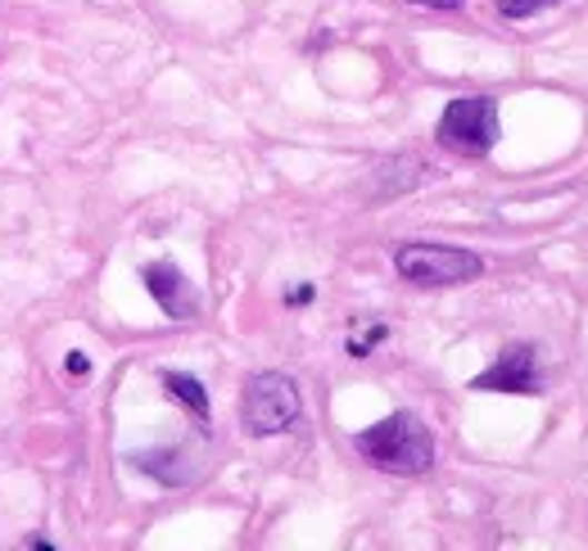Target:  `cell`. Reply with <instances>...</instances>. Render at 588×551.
<instances>
[{"mask_svg":"<svg viewBox=\"0 0 588 551\" xmlns=\"http://www.w3.org/2000/svg\"><path fill=\"white\" fill-rule=\"evenodd\" d=\"M439 146L462 154V159H485L498 141V100L494 96H462L452 100L439 118Z\"/></svg>","mask_w":588,"mask_h":551,"instance_id":"4","label":"cell"},{"mask_svg":"<svg viewBox=\"0 0 588 551\" xmlns=\"http://www.w3.org/2000/svg\"><path fill=\"white\" fill-rule=\"evenodd\" d=\"M471 389H480V393H539L544 380H539L535 343H511V349H502V353L471 380Z\"/></svg>","mask_w":588,"mask_h":551,"instance_id":"5","label":"cell"},{"mask_svg":"<svg viewBox=\"0 0 588 551\" xmlns=\"http://www.w3.org/2000/svg\"><path fill=\"white\" fill-rule=\"evenodd\" d=\"M353 448L376 470H389V474H426L435 465V434L412 411H395V417L376 421L371 430L353 439Z\"/></svg>","mask_w":588,"mask_h":551,"instance_id":"1","label":"cell"},{"mask_svg":"<svg viewBox=\"0 0 588 551\" xmlns=\"http://www.w3.org/2000/svg\"><path fill=\"white\" fill-rule=\"evenodd\" d=\"M163 389L190 411V417H200V421H209V393H205V384L195 380V375H181V371H163Z\"/></svg>","mask_w":588,"mask_h":551,"instance_id":"7","label":"cell"},{"mask_svg":"<svg viewBox=\"0 0 588 551\" xmlns=\"http://www.w3.org/2000/svg\"><path fill=\"white\" fill-rule=\"evenodd\" d=\"M308 299H312V285H303V290L290 294V303H308Z\"/></svg>","mask_w":588,"mask_h":551,"instance_id":"10","label":"cell"},{"mask_svg":"<svg viewBox=\"0 0 588 551\" xmlns=\"http://www.w3.org/2000/svg\"><path fill=\"white\" fill-rule=\"evenodd\" d=\"M557 0H498V14L502 19H535L539 10H552Z\"/></svg>","mask_w":588,"mask_h":551,"instance_id":"8","label":"cell"},{"mask_svg":"<svg viewBox=\"0 0 588 551\" xmlns=\"http://www.w3.org/2000/svg\"><path fill=\"white\" fill-rule=\"evenodd\" d=\"M412 6H421V10H457L462 0H412Z\"/></svg>","mask_w":588,"mask_h":551,"instance_id":"9","label":"cell"},{"mask_svg":"<svg viewBox=\"0 0 588 551\" xmlns=\"http://www.w3.org/2000/svg\"><path fill=\"white\" fill-rule=\"evenodd\" d=\"M141 281H146V290L155 294V303H159L172 321H195V317H200V294H195V285L181 276V267H172V262H150V267L141 271Z\"/></svg>","mask_w":588,"mask_h":551,"instance_id":"6","label":"cell"},{"mask_svg":"<svg viewBox=\"0 0 588 551\" xmlns=\"http://www.w3.org/2000/svg\"><path fill=\"white\" fill-rule=\"evenodd\" d=\"M303 411V398L295 389L290 375L281 371H258L249 384H245V398H240V421H245V434L253 439H272V434H286Z\"/></svg>","mask_w":588,"mask_h":551,"instance_id":"2","label":"cell"},{"mask_svg":"<svg viewBox=\"0 0 588 551\" xmlns=\"http://www.w3.org/2000/svg\"><path fill=\"white\" fill-rule=\"evenodd\" d=\"M395 267L403 281L426 285V290H444V285H467L485 271L480 253L471 249H452V244H430V240H412L395 249Z\"/></svg>","mask_w":588,"mask_h":551,"instance_id":"3","label":"cell"}]
</instances>
